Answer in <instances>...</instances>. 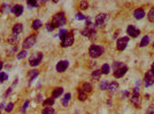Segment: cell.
I'll return each mask as SVG.
<instances>
[{"instance_id": "obj_1", "label": "cell", "mask_w": 154, "mask_h": 114, "mask_svg": "<svg viewBox=\"0 0 154 114\" xmlns=\"http://www.w3.org/2000/svg\"><path fill=\"white\" fill-rule=\"evenodd\" d=\"M52 25L54 26V28H61L63 25H66V23H67V18H66V14L63 13V12H59V13H57L54 16H53V18H52Z\"/></svg>"}, {"instance_id": "obj_2", "label": "cell", "mask_w": 154, "mask_h": 114, "mask_svg": "<svg viewBox=\"0 0 154 114\" xmlns=\"http://www.w3.org/2000/svg\"><path fill=\"white\" fill-rule=\"evenodd\" d=\"M130 102L132 103V105L136 107V109H140L142 106V97L139 95V88L136 87L132 91V95L130 96Z\"/></svg>"}, {"instance_id": "obj_3", "label": "cell", "mask_w": 154, "mask_h": 114, "mask_svg": "<svg viewBox=\"0 0 154 114\" xmlns=\"http://www.w3.org/2000/svg\"><path fill=\"white\" fill-rule=\"evenodd\" d=\"M105 53V48L98 45H92L89 48V56L91 58H98Z\"/></svg>"}, {"instance_id": "obj_4", "label": "cell", "mask_w": 154, "mask_h": 114, "mask_svg": "<svg viewBox=\"0 0 154 114\" xmlns=\"http://www.w3.org/2000/svg\"><path fill=\"white\" fill-rule=\"evenodd\" d=\"M36 40H37V34H36V33H35V34H31L29 37H27V38L24 39L23 43H22L23 49L27 50V49L32 48V47L35 46V43H36Z\"/></svg>"}, {"instance_id": "obj_5", "label": "cell", "mask_w": 154, "mask_h": 114, "mask_svg": "<svg viewBox=\"0 0 154 114\" xmlns=\"http://www.w3.org/2000/svg\"><path fill=\"white\" fill-rule=\"evenodd\" d=\"M74 41H75V38H74L73 32H68V34H67V35L61 40V47L62 48L70 47V46H73Z\"/></svg>"}, {"instance_id": "obj_6", "label": "cell", "mask_w": 154, "mask_h": 114, "mask_svg": "<svg viewBox=\"0 0 154 114\" xmlns=\"http://www.w3.org/2000/svg\"><path fill=\"white\" fill-rule=\"evenodd\" d=\"M108 20V14H105V13H100L95 16L94 18V28L95 26H102L105 24V22Z\"/></svg>"}, {"instance_id": "obj_7", "label": "cell", "mask_w": 154, "mask_h": 114, "mask_svg": "<svg viewBox=\"0 0 154 114\" xmlns=\"http://www.w3.org/2000/svg\"><path fill=\"white\" fill-rule=\"evenodd\" d=\"M41 60H43V53H35L29 58V64L30 66H38Z\"/></svg>"}, {"instance_id": "obj_8", "label": "cell", "mask_w": 154, "mask_h": 114, "mask_svg": "<svg viewBox=\"0 0 154 114\" xmlns=\"http://www.w3.org/2000/svg\"><path fill=\"white\" fill-rule=\"evenodd\" d=\"M128 43H129V37H122V38L117 39V41H116V49L119 52H123L124 49L126 48Z\"/></svg>"}, {"instance_id": "obj_9", "label": "cell", "mask_w": 154, "mask_h": 114, "mask_svg": "<svg viewBox=\"0 0 154 114\" xmlns=\"http://www.w3.org/2000/svg\"><path fill=\"white\" fill-rule=\"evenodd\" d=\"M144 85L145 87H151L154 85V73L150 70L145 73V77H144Z\"/></svg>"}, {"instance_id": "obj_10", "label": "cell", "mask_w": 154, "mask_h": 114, "mask_svg": "<svg viewBox=\"0 0 154 114\" xmlns=\"http://www.w3.org/2000/svg\"><path fill=\"white\" fill-rule=\"evenodd\" d=\"M126 34L130 38H137L140 34V30L137 29L135 25H129L128 29H126Z\"/></svg>"}, {"instance_id": "obj_11", "label": "cell", "mask_w": 154, "mask_h": 114, "mask_svg": "<svg viewBox=\"0 0 154 114\" xmlns=\"http://www.w3.org/2000/svg\"><path fill=\"white\" fill-rule=\"evenodd\" d=\"M68 66H69V62H68V60H60V62L57 64L55 69H57V71H58L59 73H62V72H64V71L68 69Z\"/></svg>"}, {"instance_id": "obj_12", "label": "cell", "mask_w": 154, "mask_h": 114, "mask_svg": "<svg viewBox=\"0 0 154 114\" xmlns=\"http://www.w3.org/2000/svg\"><path fill=\"white\" fill-rule=\"evenodd\" d=\"M126 72H128V66L123 65L122 67H120V69H117V70H115V71H114V78H116V79L122 78Z\"/></svg>"}, {"instance_id": "obj_13", "label": "cell", "mask_w": 154, "mask_h": 114, "mask_svg": "<svg viewBox=\"0 0 154 114\" xmlns=\"http://www.w3.org/2000/svg\"><path fill=\"white\" fill-rule=\"evenodd\" d=\"M92 89H93L92 86H91V83H89V82H83L82 85L77 88V90H81V91H83V92H85V94L91 92Z\"/></svg>"}, {"instance_id": "obj_14", "label": "cell", "mask_w": 154, "mask_h": 114, "mask_svg": "<svg viewBox=\"0 0 154 114\" xmlns=\"http://www.w3.org/2000/svg\"><path fill=\"white\" fill-rule=\"evenodd\" d=\"M10 12L15 15V16H21L22 15V13H23V6H21V5H14L12 8H10Z\"/></svg>"}, {"instance_id": "obj_15", "label": "cell", "mask_w": 154, "mask_h": 114, "mask_svg": "<svg viewBox=\"0 0 154 114\" xmlns=\"http://www.w3.org/2000/svg\"><path fill=\"white\" fill-rule=\"evenodd\" d=\"M133 16L136 20H142L145 17V10L144 8H137L133 10Z\"/></svg>"}, {"instance_id": "obj_16", "label": "cell", "mask_w": 154, "mask_h": 114, "mask_svg": "<svg viewBox=\"0 0 154 114\" xmlns=\"http://www.w3.org/2000/svg\"><path fill=\"white\" fill-rule=\"evenodd\" d=\"M117 89H119V83L116 82V81H113V82H110L109 85H108V92H109V95H113L114 92H116L117 91Z\"/></svg>"}, {"instance_id": "obj_17", "label": "cell", "mask_w": 154, "mask_h": 114, "mask_svg": "<svg viewBox=\"0 0 154 114\" xmlns=\"http://www.w3.org/2000/svg\"><path fill=\"white\" fill-rule=\"evenodd\" d=\"M13 34H15V35H19L20 33H22V31H23V25L21 24V23H16L14 26H13Z\"/></svg>"}, {"instance_id": "obj_18", "label": "cell", "mask_w": 154, "mask_h": 114, "mask_svg": "<svg viewBox=\"0 0 154 114\" xmlns=\"http://www.w3.org/2000/svg\"><path fill=\"white\" fill-rule=\"evenodd\" d=\"M100 77H101V71L95 69L92 72V74H91V79H92L93 81H99L100 80Z\"/></svg>"}, {"instance_id": "obj_19", "label": "cell", "mask_w": 154, "mask_h": 114, "mask_svg": "<svg viewBox=\"0 0 154 114\" xmlns=\"http://www.w3.org/2000/svg\"><path fill=\"white\" fill-rule=\"evenodd\" d=\"M62 94H63V88H62V87H58V88H55V89L53 90L52 97H53V98H58V97L61 96Z\"/></svg>"}, {"instance_id": "obj_20", "label": "cell", "mask_w": 154, "mask_h": 114, "mask_svg": "<svg viewBox=\"0 0 154 114\" xmlns=\"http://www.w3.org/2000/svg\"><path fill=\"white\" fill-rule=\"evenodd\" d=\"M39 75V71L38 70H31L30 72H29V74H28V77H29V81H30V83Z\"/></svg>"}, {"instance_id": "obj_21", "label": "cell", "mask_w": 154, "mask_h": 114, "mask_svg": "<svg viewBox=\"0 0 154 114\" xmlns=\"http://www.w3.org/2000/svg\"><path fill=\"white\" fill-rule=\"evenodd\" d=\"M17 41H19V35H15V34H10L9 37H8V43L10 45V46H15V43H17Z\"/></svg>"}, {"instance_id": "obj_22", "label": "cell", "mask_w": 154, "mask_h": 114, "mask_svg": "<svg viewBox=\"0 0 154 114\" xmlns=\"http://www.w3.org/2000/svg\"><path fill=\"white\" fill-rule=\"evenodd\" d=\"M41 26H43V23H41L40 20H35L32 22V24H31V28L33 29V30H39Z\"/></svg>"}, {"instance_id": "obj_23", "label": "cell", "mask_w": 154, "mask_h": 114, "mask_svg": "<svg viewBox=\"0 0 154 114\" xmlns=\"http://www.w3.org/2000/svg\"><path fill=\"white\" fill-rule=\"evenodd\" d=\"M148 43H150V37L148 35H144L142 41H140V43H139V47H146Z\"/></svg>"}, {"instance_id": "obj_24", "label": "cell", "mask_w": 154, "mask_h": 114, "mask_svg": "<svg viewBox=\"0 0 154 114\" xmlns=\"http://www.w3.org/2000/svg\"><path fill=\"white\" fill-rule=\"evenodd\" d=\"M70 98H71V95L68 92V94H66L64 96H63V98H62V105L63 106H68V104H69V102H70Z\"/></svg>"}, {"instance_id": "obj_25", "label": "cell", "mask_w": 154, "mask_h": 114, "mask_svg": "<svg viewBox=\"0 0 154 114\" xmlns=\"http://www.w3.org/2000/svg\"><path fill=\"white\" fill-rule=\"evenodd\" d=\"M54 98L53 97H51V98H47V99H45L44 102H43V105L45 106V107H48V106H52L53 104H54Z\"/></svg>"}, {"instance_id": "obj_26", "label": "cell", "mask_w": 154, "mask_h": 114, "mask_svg": "<svg viewBox=\"0 0 154 114\" xmlns=\"http://www.w3.org/2000/svg\"><path fill=\"white\" fill-rule=\"evenodd\" d=\"M100 71H101V74H106V75H107V74L109 73V71H110V66H109L108 64H104V65L101 66V70H100Z\"/></svg>"}, {"instance_id": "obj_27", "label": "cell", "mask_w": 154, "mask_h": 114, "mask_svg": "<svg viewBox=\"0 0 154 114\" xmlns=\"http://www.w3.org/2000/svg\"><path fill=\"white\" fill-rule=\"evenodd\" d=\"M55 111L52 106H48V107H44L43 111H41V114H54Z\"/></svg>"}, {"instance_id": "obj_28", "label": "cell", "mask_w": 154, "mask_h": 114, "mask_svg": "<svg viewBox=\"0 0 154 114\" xmlns=\"http://www.w3.org/2000/svg\"><path fill=\"white\" fill-rule=\"evenodd\" d=\"M78 7H79L82 10H86V9L89 8V2H88V1H85V0H83V1H79V3H78Z\"/></svg>"}, {"instance_id": "obj_29", "label": "cell", "mask_w": 154, "mask_h": 114, "mask_svg": "<svg viewBox=\"0 0 154 114\" xmlns=\"http://www.w3.org/2000/svg\"><path fill=\"white\" fill-rule=\"evenodd\" d=\"M77 91H78V99H79L81 102L86 100V98H88V94H85V92H83V91H81V90H77Z\"/></svg>"}, {"instance_id": "obj_30", "label": "cell", "mask_w": 154, "mask_h": 114, "mask_svg": "<svg viewBox=\"0 0 154 114\" xmlns=\"http://www.w3.org/2000/svg\"><path fill=\"white\" fill-rule=\"evenodd\" d=\"M108 85H109V82H107L106 80H104V81L100 82L99 89H100V90H107V89H108Z\"/></svg>"}, {"instance_id": "obj_31", "label": "cell", "mask_w": 154, "mask_h": 114, "mask_svg": "<svg viewBox=\"0 0 154 114\" xmlns=\"http://www.w3.org/2000/svg\"><path fill=\"white\" fill-rule=\"evenodd\" d=\"M28 56V52L27 50H21L19 54H17V59H23V58H26V57Z\"/></svg>"}, {"instance_id": "obj_32", "label": "cell", "mask_w": 154, "mask_h": 114, "mask_svg": "<svg viewBox=\"0 0 154 114\" xmlns=\"http://www.w3.org/2000/svg\"><path fill=\"white\" fill-rule=\"evenodd\" d=\"M7 80H8V74L5 73V72H1L0 73V83H3Z\"/></svg>"}, {"instance_id": "obj_33", "label": "cell", "mask_w": 154, "mask_h": 114, "mask_svg": "<svg viewBox=\"0 0 154 114\" xmlns=\"http://www.w3.org/2000/svg\"><path fill=\"white\" fill-rule=\"evenodd\" d=\"M27 3H28V6H30V8H36V7H38V1H36V0H29V1H27Z\"/></svg>"}, {"instance_id": "obj_34", "label": "cell", "mask_w": 154, "mask_h": 114, "mask_svg": "<svg viewBox=\"0 0 154 114\" xmlns=\"http://www.w3.org/2000/svg\"><path fill=\"white\" fill-rule=\"evenodd\" d=\"M147 18L150 22H154V8H151V10L147 14Z\"/></svg>"}, {"instance_id": "obj_35", "label": "cell", "mask_w": 154, "mask_h": 114, "mask_svg": "<svg viewBox=\"0 0 154 114\" xmlns=\"http://www.w3.org/2000/svg\"><path fill=\"white\" fill-rule=\"evenodd\" d=\"M13 110H14V103H9V104L5 107V111H6L7 113H10Z\"/></svg>"}, {"instance_id": "obj_36", "label": "cell", "mask_w": 154, "mask_h": 114, "mask_svg": "<svg viewBox=\"0 0 154 114\" xmlns=\"http://www.w3.org/2000/svg\"><path fill=\"white\" fill-rule=\"evenodd\" d=\"M122 66H123V63H122V62H114V63H113V69H114V71L117 70V69H120V67H122Z\"/></svg>"}, {"instance_id": "obj_37", "label": "cell", "mask_w": 154, "mask_h": 114, "mask_svg": "<svg viewBox=\"0 0 154 114\" xmlns=\"http://www.w3.org/2000/svg\"><path fill=\"white\" fill-rule=\"evenodd\" d=\"M76 20H78V21H85L86 20V16H84L82 13H77L76 14Z\"/></svg>"}, {"instance_id": "obj_38", "label": "cell", "mask_w": 154, "mask_h": 114, "mask_svg": "<svg viewBox=\"0 0 154 114\" xmlns=\"http://www.w3.org/2000/svg\"><path fill=\"white\" fill-rule=\"evenodd\" d=\"M29 103H30L29 100H26V102H24L23 107L21 109V112H22V113H26V111H27V109H28V106H29Z\"/></svg>"}, {"instance_id": "obj_39", "label": "cell", "mask_w": 154, "mask_h": 114, "mask_svg": "<svg viewBox=\"0 0 154 114\" xmlns=\"http://www.w3.org/2000/svg\"><path fill=\"white\" fill-rule=\"evenodd\" d=\"M67 34H68V31H67V30H61V31H60V33H59V37H60V39L62 40V39H63Z\"/></svg>"}, {"instance_id": "obj_40", "label": "cell", "mask_w": 154, "mask_h": 114, "mask_svg": "<svg viewBox=\"0 0 154 114\" xmlns=\"http://www.w3.org/2000/svg\"><path fill=\"white\" fill-rule=\"evenodd\" d=\"M145 114H154V105L148 106V109H147V111H146Z\"/></svg>"}, {"instance_id": "obj_41", "label": "cell", "mask_w": 154, "mask_h": 114, "mask_svg": "<svg viewBox=\"0 0 154 114\" xmlns=\"http://www.w3.org/2000/svg\"><path fill=\"white\" fill-rule=\"evenodd\" d=\"M12 91H13V87H9V88L7 89V91H6V94H5V98L9 97V95L12 94Z\"/></svg>"}, {"instance_id": "obj_42", "label": "cell", "mask_w": 154, "mask_h": 114, "mask_svg": "<svg viewBox=\"0 0 154 114\" xmlns=\"http://www.w3.org/2000/svg\"><path fill=\"white\" fill-rule=\"evenodd\" d=\"M16 50H17V47H16V45H15L14 47L12 46V47H10V49H8V53H9V54H14L13 52H16Z\"/></svg>"}, {"instance_id": "obj_43", "label": "cell", "mask_w": 154, "mask_h": 114, "mask_svg": "<svg viewBox=\"0 0 154 114\" xmlns=\"http://www.w3.org/2000/svg\"><path fill=\"white\" fill-rule=\"evenodd\" d=\"M46 29H47V31H53L54 30V26L52 25V23H47V25H46Z\"/></svg>"}, {"instance_id": "obj_44", "label": "cell", "mask_w": 154, "mask_h": 114, "mask_svg": "<svg viewBox=\"0 0 154 114\" xmlns=\"http://www.w3.org/2000/svg\"><path fill=\"white\" fill-rule=\"evenodd\" d=\"M122 96H123V97H128V96H129V91H124Z\"/></svg>"}, {"instance_id": "obj_45", "label": "cell", "mask_w": 154, "mask_h": 114, "mask_svg": "<svg viewBox=\"0 0 154 114\" xmlns=\"http://www.w3.org/2000/svg\"><path fill=\"white\" fill-rule=\"evenodd\" d=\"M37 98H38V99H37V102H41V100H43V99H41V98H43V97H41V95H40V96H38Z\"/></svg>"}, {"instance_id": "obj_46", "label": "cell", "mask_w": 154, "mask_h": 114, "mask_svg": "<svg viewBox=\"0 0 154 114\" xmlns=\"http://www.w3.org/2000/svg\"><path fill=\"white\" fill-rule=\"evenodd\" d=\"M2 109H5V105H3V104H2V103H1V104H0V111H1V110H2Z\"/></svg>"}, {"instance_id": "obj_47", "label": "cell", "mask_w": 154, "mask_h": 114, "mask_svg": "<svg viewBox=\"0 0 154 114\" xmlns=\"http://www.w3.org/2000/svg\"><path fill=\"white\" fill-rule=\"evenodd\" d=\"M2 66H3V63H2V60H0V71H1V69H2Z\"/></svg>"}, {"instance_id": "obj_48", "label": "cell", "mask_w": 154, "mask_h": 114, "mask_svg": "<svg viewBox=\"0 0 154 114\" xmlns=\"http://www.w3.org/2000/svg\"><path fill=\"white\" fill-rule=\"evenodd\" d=\"M151 71L154 73V63H153V65H152V69H151Z\"/></svg>"}, {"instance_id": "obj_49", "label": "cell", "mask_w": 154, "mask_h": 114, "mask_svg": "<svg viewBox=\"0 0 154 114\" xmlns=\"http://www.w3.org/2000/svg\"><path fill=\"white\" fill-rule=\"evenodd\" d=\"M153 47H154V42H153Z\"/></svg>"}, {"instance_id": "obj_50", "label": "cell", "mask_w": 154, "mask_h": 114, "mask_svg": "<svg viewBox=\"0 0 154 114\" xmlns=\"http://www.w3.org/2000/svg\"><path fill=\"white\" fill-rule=\"evenodd\" d=\"M0 114H1V112H0Z\"/></svg>"}]
</instances>
